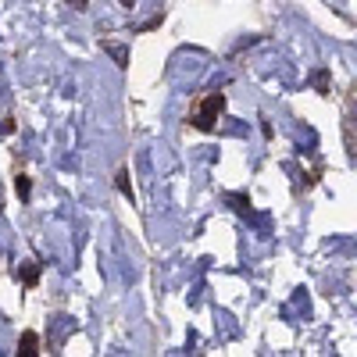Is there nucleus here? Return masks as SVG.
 Instances as JSON below:
<instances>
[{"instance_id":"f257e3e1","label":"nucleus","mask_w":357,"mask_h":357,"mask_svg":"<svg viewBox=\"0 0 357 357\" xmlns=\"http://www.w3.org/2000/svg\"><path fill=\"white\" fill-rule=\"evenodd\" d=\"M222 111H225V93H207V97H204V104H200V111H197V114H190V126H193V129H200V132H215Z\"/></svg>"},{"instance_id":"f03ea898","label":"nucleus","mask_w":357,"mask_h":357,"mask_svg":"<svg viewBox=\"0 0 357 357\" xmlns=\"http://www.w3.org/2000/svg\"><path fill=\"white\" fill-rule=\"evenodd\" d=\"M40 275H43V264H40V261H22V264H18V282H22V286H36Z\"/></svg>"},{"instance_id":"7ed1b4c3","label":"nucleus","mask_w":357,"mask_h":357,"mask_svg":"<svg viewBox=\"0 0 357 357\" xmlns=\"http://www.w3.org/2000/svg\"><path fill=\"white\" fill-rule=\"evenodd\" d=\"M311 86L318 89L321 97H329V93H333V72L325 68V65H321V68H314V75H311Z\"/></svg>"},{"instance_id":"20e7f679","label":"nucleus","mask_w":357,"mask_h":357,"mask_svg":"<svg viewBox=\"0 0 357 357\" xmlns=\"http://www.w3.org/2000/svg\"><path fill=\"white\" fill-rule=\"evenodd\" d=\"M114 186H118V193H122L129 204H136V190H132V175H129V168H118V175H114Z\"/></svg>"},{"instance_id":"39448f33","label":"nucleus","mask_w":357,"mask_h":357,"mask_svg":"<svg viewBox=\"0 0 357 357\" xmlns=\"http://www.w3.org/2000/svg\"><path fill=\"white\" fill-rule=\"evenodd\" d=\"M18 354L22 357H36L40 354V336L29 329V333H22V340H18Z\"/></svg>"},{"instance_id":"423d86ee","label":"nucleus","mask_w":357,"mask_h":357,"mask_svg":"<svg viewBox=\"0 0 357 357\" xmlns=\"http://www.w3.org/2000/svg\"><path fill=\"white\" fill-rule=\"evenodd\" d=\"M15 193H18V200H29V197H33V178H29L25 172L15 175Z\"/></svg>"},{"instance_id":"0eeeda50","label":"nucleus","mask_w":357,"mask_h":357,"mask_svg":"<svg viewBox=\"0 0 357 357\" xmlns=\"http://www.w3.org/2000/svg\"><path fill=\"white\" fill-rule=\"evenodd\" d=\"M229 204H236V211H240L243 218H254V204H250V197H243V193H229Z\"/></svg>"},{"instance_id":"6e6552de","label":"nucleus","mask_w":357,"mask_h":357,"mask_svg":"<svg viewBox=\"0 0 357 357\" xmlns=\"http://www.w3.org/2000/svg\"><path fill=\"white\" fill-rule=\"evenodd\" d=\"M104 50L118 61V68H129V50H126V47H118V43H104Z\"/></svg>"},{"instance_id":"1a4fd4ad","label":"nucleus","mask_w":357,"mask_h":357,"mask_svg":"<svg viewBox=\"0 0 357 357\" xmlns=\"http://www.w3.org/2000/svg\"><path fill=\"white\" fill-rule=\"evenodd\" d=\"M161 22H165V18H161V15H158V18H151V22H143V25H139V29H136V33H151V29H158V25H161Z\"/></svg>"},{"instance_id":"9d476101","label":"nucleus","mask_w":357,"mask_h":357,"mask_svg":"<svg viewBox=\"0 0 357 357\" xmlns=\"http://www.w3.org/2000/svg\"><path fill=\"white\" fill-rule=\"evenodd\" d=\"M261 136H264V139L275 136V129H272V122H268V118H261Z\"/></svg>"},{"instance_id":"9b49d317","label":"nucleus","mask_w":357,"mask_h":357,"mask_svg":"<svg viewBox=\"0 0 357 357\" xmlns=\"http://www.w3.org/2000/svg\"><path fill=\"white\" fill-rule=\"evenodd\" d=\"M18 126H15V118H4V122H0V132H4V136H11Z\"/></svg>"},{"instance_id":"f8f14e48","label":"nucleus","mask_w":357,"mask_h":357,"mask_svg":"<svg viewBox=\"0 0 357 357\" xmlns=\"http://www.w3.org/2000/svg\"><path fill=\"white\" fill-rule=\"evenodd\" d=\"M65 4H68V8H75V11H86L89 0H65Z\"/></svg>"},{"instance_id":"ddd939ff","label":"nucleus","mask_w":357,"mask_h":357,"mask_svg":"<svg viewBox=\"0 0 357 357\" xmlns=\"http://www.w3.org/2000/svg\"><path fill=\"white\" fill-rule=\"evenodd\" d=\"M118 4H126V8H129V4H136V0H118Z\"/></svg>"}]
</instances>
